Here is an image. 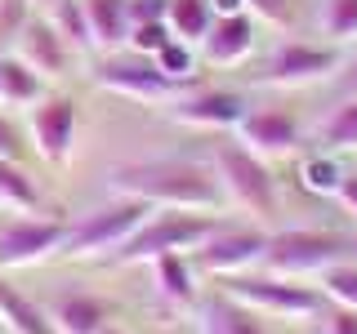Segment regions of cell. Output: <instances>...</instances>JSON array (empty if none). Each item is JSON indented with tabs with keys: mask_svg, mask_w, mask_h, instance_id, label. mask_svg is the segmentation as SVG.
I'll return each instance as SVG.
<instances>
[{
	"mask_svg": "<svg viewBox=\"0 0 357 334\" xmlns=\"http://www.w3.org/2000/svg\"><path fill=\"white\" fill-rule=\"evenodd\" d=\"M14 54L22 63L31 67L36 76H45V81H59V76H72V67L81 54L72 49L59 27L50 22V14H31L27 22H22V31L14 36Z\"/></svg>",
	"mask_w": 357,
	"mask_h": 334,
	"instance_id": "12",
	"label": "cell"
},
{
	"mask_svg": "<svg viewBox=\"0 0 357 334\" xmlns=\"http://www.w3.org/2000/svg\"><path fill=\"white\" fill-rule=\"evenodd\" d=\"M45 312H50V321H54L59 334H103L107 317H112V308L103 299L85 294V289H67V294H59Z\"/></svg>",
	"mask_w": 357,
	"mask_h": 334,
	"instance_id": "16",
	"label": "cell"
},
{
	"mask_svg": "<svg viewBox=\"0 0 357 334\" xmlns=\"http://www.w3.org/2000/svg\"><path fill=\"white\" fill-rule=\"evenodd\" d=\"M237 138H241V148H250L264 161H282V156L299 148V120L282 107H255L241 116Z\"/></svg>",
	"mask_w": 357,
	"mask_h": 334,
	"instance_id": "13",
	"label": "cell"
},
{
	"mask_svg": "<svg viewBox=\"0 0 357 334\" xmlns=\"http://www.w3.org/2000/svg\"><path fill=\"white\" fill-rule=\"evenodd\" d=\"M112 196H134L152 209H215L223 205V187L210 165L183 156H156V161H126L107 174Z\"/></svg>",
	"mask_w": 357,
	"mask_h": 334,
	"instance_id": "1",
	"label": "cell"
},
{
	"mask_svg": "<svg viewBox=\"0 0 357 334\" xmlns=\"http://www.w3.org/2000/svg\"><path fill=\"white\" fill-rule=\"evenodd\" d=\"M170 40V22L156 18V22H134L130 27V54H143V58H152L161 45Z\"/></svg>",
	"mask_w": 357,
	"mask_h": 334,
	"instance_id": "30",
	"label": "cell"
},
{
	"mask_svg": "<svg viewBox=\"0 0 357 334\" xmlns=\"http://www.w3.org/2000/svg\"><path fill=\"white\" fill-rule=\"evenodd\" d=\"M152 272H156V294L170 308H197V276L188 254H161V259H152Z\"/></svg>",
	"mask_w": 357,
	"mask_h": 334,
	"instance_id": "20",
	"label": "cell"
},
{
	"mask_svg": "<svg viewBox=\"0 0 357 334\" xmlns=\"http://www.w3.org/2000/svg\"><path fill=\"white\" fill-rule=\"evenodd\" d=\"M219 289L228 299H237L241 308L259 312V317H277V321H308L317 317L326 294L317 285H299L286 276H255V272H237V276H219Z\"/></svg>",
	"mask_w": 357,
	"mask_h": 334,
	"instance_id": "6",
	"label": "cell"
},
{
	"mask_svg": "<svg viewBox=\"0 0 357 334\" xmlns=\"http://www.w3.org/2000/svg\"><path fill=\"white\" fill-rule=\"evenodd\" d=\"M0 326H5V334H59L50 321V312H45L40 303H31L22 289H14L0 276Z\"/></svg>",
	"mask_w": 357,
	"mask_h": 334,
	"instance_id": "19",
	"label": "cell"
},
{
	"mask_svg": "<svg viewBox=\"0 0 357 334\" xmlns=\"http://www.w3.org/2000/svg\"><path fill=\"white\" fill-rule=\"evenodd\" d=\"M321 31L340 45L357 36V0H326L321 5Z\"/></svg>",
	"mask_w": 357,
	"mask_h": 334,
	"instance_id": "29",
	"label": "cell"
},
{
	"mask_svg": "<svg viewBox=\"0 0 357 334\" xmlns=\"http://www.w3.org/2000/svg\"><path fill=\"white\" fill-rule=\"evenodd\" d=\"M344 67L340 45H308V40H282L264 67V81L273 85H317L331 81Z\"/></svg>",
	"mask_w": 357,
	"mask_h": 334,
	"instance_id": "10",
	"label": "cell"
},
{
	"mask_svg": "<svg viewBox=\"0 0 357 334\" xmlns=\"http://www.w3.org/2000/svg\"><path fill=\"white\" fill-rule=\"evenodd\" d=\"M165 9H170V0H130V27H134V22L165 18Z\"/></svg>",
	"mask_w": 357,
	"mask_h": 334,
	"instance_id": "34",
	"label": "cell"
},
{
	"mask_svg": "<svg viewBox=\"0 0 357 334\" xmlns=\"http://www.w3.org/2000/svg\"><path fill=\"white\" fill-rule=\"evenodd\" d=\"M349 259H353V263H357V237H353V241H349Z\"/></svg>",
	"mask_w": 357,
	"mask_h": 334,
	"instance_id": "40",
	"label": "cell"
},
{
	"mask_svg": "<svg viewBox=\"0 0 357 334\" xmlns=\"http://www.w3.org/2000/svg\"><path fill=\"white\" fill-rule=\"evenodd\" d=\"M245 14L273 22V27H290L295 14H299V5H295V0H245Z\"/></svg>",
	"mask_w": 357,
	"mask_h": 334,
	"instance_id": "31",
	"label": "cell"
},
{
	"mask_svg": "<svg viewBox=\"0 0 357 334\" xmlns=\"http://www.w3.org/2000/svg\"><path fill=\"white\" fill-rule=\"evenodd\" d=\"M250 49H255V18L250 14H215L206 40L197 45L201 63H210V67H237L250 58Z\"/></svg>",
	"mask_w": 357,
	"mask_h": 334,
	"instance_id": "15",
	"label": "cell"
},
{
	"mask_svg": "<svg viewBox=\"0 0 357 334\" xmlns=\"http://www.w3.org/2000/svg\"><path fill=\"white\" fill-rule=\"evenodd\" d=\"M215 14H245V0H210Z\"/></svg>",
	"mask_w": 357,
	"mask_h": 334,
	"instance_id": "37",
	"label": "cell"
},
{
	"mask_svg": "<svg viewBox=\"0 0 357 334\" xmlns=\"http://www.w3.org/2000/svg\"><path fill=\"white\" fill-rule=\"evenodd\" d=\"M299 183L308 187V192H321V196H335L340 192V183H344V165L335 161V152H317V156H308L304 165H299Z\"/></svg>",
	"mask_w": 357,
	"mask_h": 334,
	"instance_id": "26",
	"label": "cell"
},
{
	"mask_svg": "<svg viewBox=\"0 0 357 334\" xmlns=\"http://www.w3.org/2000/svg\"><path fill=\"white\" fill-rule=\"evenodd\" d=\"M165 22H170V36L183 40V45H197L206 40L210 22H215V9H210V0H170V9H165Z\"/></svg>",
	"mask_w": 357,
	"mask_h": 334,
	"instance_id": "23",
	"label": "cell"
},
{
	"mask_svg": "<svg viewBox=\"0 0 357 334\" xmlns=\"http://www.w3.org/2000/svg\"><path fill=\"white\" fill-rule=\"evenodd\" d=\"M349 259V237L326 228H282L268 232V254H264V272L268 276H286V281H308L321 276L326 267Z\"/></svg>",
	"mask_w": 357,
	"mask_h": 334,
	"instance_id": "4",
	"label": "cell"
},
{
	"mask_svg": "<svg viewBox=\"0 0 357 334\" xmlns=\"http://www.w3.org/2000/svg\"><path fill=\"white\" fill-rule=\"evenodd\" d=\"M22 152H27V143H22V129L5 116V111H0V156H9V161H22Z\"/></svg>",
	"mask_w": 357,
	"mask_h": 334,
	"instance_id": "33",
	"label": "cell"
},
{
	"mask_svg": "<svg viewBox=\"0 0 357 334\" xmlns=\"http://www.w3.org/2000/svg\"><path fill=\"white\" fill-rule=\"evenodd\" d=\"M67 237V218H36V214H18L0 228V272L14 267H31L50 254H59V245Z\"/></svg>",
	"mask_w": 357,
	"mask_h": 334,
	"instance_id": "9",
	"label": "cell"
},
{
	"mask_svg": "<svg viewBox=\"0 0 357 334\" xmlns=\"http://www.w3.org/2000/svg\"><path fill=\"white\" fill-rule=\"evenodd\" d=\"M0 205L18 209V214H36V209H40L36 178L27 174L22 161H9V156H0Z\"/></svg>",
	"mask_w": 357,
	"mask_h": 334,
	"instance_id": "22",
	"label": "cell"
},
{
	"mask_svg": "<svg viewBox=\"0 0 357 334\" xmlns=\"http://www.w3.org/2000/svg\"><path fill=\"white\" fill-rule=\"evenodd\" d=\"M321 143H326V152H335V156L357 152V94H349L326 120H321Z\"/></svg>",
	"mask_w": 357,
	"mask_h": 334,
	"instance_id": "24",
	"label": "cell"
},
{
	"mask_svg": "<svg viewBox=\"0 0 357 334\" xmlns=\"http://www.w3.org/2000/svg\"><path fill=\"white\" fill-rule=\"evenodd\" d=\"M103 334H121V330H112V326H107V330H103Z\"/></svg>",
	"mask_w": 357,
	"mask_h": 334,
	"instance_id": "42",
	"label": "cell"
},
{
	"mask_svg": "<svg viewBox=\"0 0 357 334\" xmlns=\"http://www.w3.org/2000/svg\"><path fill=\"white\" fill-rule=\"evenodd\" d=\"M215 228H219V214H210V209H152L143 218V228L121 250H112L107 259L112 263H152L161 254H183V250H197Z\"/></svg>",
	"mask_w": 357,
	"mask_h": 334,
	"instance_id": "2",
	"label": "cell"
},
{
	"mask_svg": "<svg viewBox=\"0 0 357 334\" xmlns=\"http://www.w3.org/2000/svg\"><path fill=\"white\" fill-rule=\"evenodd\" d=\"M335 200H340V205L357 218V174H344V183H340V192H335Z\"/></svg>",
	"mask_w": 357,
	"mask_h": 334,
	"instance_id": "36",
	"label": "cell"
},
{
	"mask_svg": "<svg viewBox=\"0 0 357 334\" xmlns=\"http://www.w3.org/2000/svg\"><path fill=\"white\" fill-rule=\"evenodd\" d=\"M27 5H31V9H36V14H50V9H54V5H59V0H27Z\"/></svg>",
	"mask_w": 357,
	"mask_h": 334,
	"instance_id": "39",
	"label": "cell"
},
{
	"mask_svg": "<svg viewBox=\"0 0 357 334\" xmlns=\"http://www.w3.org/2000/svg\"><path fill=\"white\" fill-rule=\"evenodd\" d=\"M50 94L45 89V76H36L18 54H5V81H0V103L5 107H36L40 98Z\"/></svg>",
	"mask_w": 357,
	"mask_h": 334,
	"instance_id": "21",
	"label": "cell"
},
{
	"mask_svg": "<svg viewBox=\"0 0 357 334\" xmlns=\"http://www.w3.org/2000/svg\"><path fill=\"white\" fill-rule=\"evenodd\" d=\"M152 214V205H143V200L134 196H112L107 205L89 209L81 214L76 223H67V237L59 245L63 259H94V254H112L121 250L134 232L143 228V218Z\"/></svg>",
	"mask_w": 357,
	"mask_h": 334,
	"instance_id": "5",
	"label": "cell"
},
{
	"mask_svg": "<svg viewBox=\"0 0 357 334\" xmlns=\"http://www.w3.org/2000/svg\"><path fill=\"white\" fill-rule=\"evenodd\" d=\"M36 9L27 5V0H0V49L5 45H14V36L22 31V22H27Z\"/></svg>",
	"mask_w": 357,
	"mask_h": 334,
	"instance_id": "32",
	"label": "cell"
},
{
	"mask_svg": "<svg viewBox=\"0 0 357 334\" xmlns=\"http://www.w3.org/2000/svg\"><path fill=\"white\" fill-rule=\"evenodd\" d=\"M210 170H215L228 205L245 209L250 218H273L277 214V200L282 196H277L273 165H268L264 156H255L250 148H241V143H232V138H219Z\"/></svg>",
	"mask_w": 357,
	"mask_h": 334,
	"instance_id": "3",
	"label": "cell"
},
{
	"mask_svg": "<svg viewBox=\"0 0 357 334\" xmlns=\"http://www.w3.org/2000/svg\"><path fill=\"white\" fill-rule=\"evenodd\" d=\"M0 334H5V326H0Z\"/></svg>",
	"mask_w": 357,
	"mask_h": 334,
	"instance_id": "43",
	"label": "cell"
},
{
	"mask_svg": "<svg viewBox=\"0 0 357 334\" xmlns=\"http://www.w3.org/2000/svg\"><path fill=\"white\" fill-rule=\"evenodd\" d=\"M197 321H201V334H268L259 326V312L241 308L237 299H228L223 289L197 299Z\"/></svg>",
	"mask_w": 357,
	"mask_h": 334,
	"instance_id": "18",
	"label": "cell"
},
{
	"mask_svg": "<svg viewBox=\"0 0 357 334\" xmlns=\"http://www.w3.org/2000/svg\"><path fill=\"white\" fill-rule=\"evenodd\" d=\"M94 81L103 89H112V94H121V98L165 103V107H174L183 94H192V81H174V76H165L161 67H156L152 58H143V54H130V58L107 54V63L94 72Z\"/></svg>",
	"mask_w": 357,
	"mask_h": 334,
	"instance_id": "7",
	"label": "cell"
},
{
	"mask_svg": "<svg viewBox=\"0 0 357 334\" xmlns=\"http://www.w3.org/2000/svg\"><path fill=\"white\" fill-rule=\"evenodd\" d=\"M27 129H31V148L40 152L45 165H67L76 148V98L45 94L27 111Z\"/></svg>",
	"mask_w": 357,
	"mask_h": 334,
	"instance_id": "11",
	"label": "cell"
},
{
	"mask_svg": "<svg viewBox=\"0 0 357 334\" xmlns=\"http://www.w3.org/2000/svg\"><path fill=\"white\" fill-rule=\"evenodd\" d=\"M349 94H357V58L349 63V72H344V98Z\"/></svg>",
	"mask_w": 357,
	"mask_h": 334,
	"instance_id": "38",
	"label": "cell"
},
{
	"mask_svg": "<svg viewBox=\"0 0 357 334\" xmlns=\"http://www.w3.org/2000/svg\"><path fill=\"white\" fill-rule=\"evenodd\" d=\"M50 22L59 27V36L72 45L76 54L94 49V45H89V22H85V5H81V0H59V5L50 9Z\"/></svg>",
	"mask_w": 357,
	"mask_h": 334,
	"instance_id": "25",
	"label": "cell"
},
{
	"mask_svg": "<svg viewBox=\"0 0 357 334\" xmlns=\"http://www.w3.org/2000/svg\"><path fill=\"white\" fill-rule=\"evenodd\" d=\"M197 58H201V54L192 49V45H183V40H174V36L152 54V63L161 67L165 76H174V81H192V76H197Z\"/></svg>",
	"mask_w": 357,
	"mask_h": 334,
	"instance_id": "28",
	"label": "cell"
},
{
	"mask_svg": "<svg viewBox=\"0 0 357 334\" xmlns=\"http://www.w3.org/2000/svg\"><path fill=\"white\" fill-rule=\"evenodd\" d=\"M264 254H268V232L264 228H228V223H219V228L192 250V263L210 276H237V272L259 267Z\"/></svg>",
	"mask_w": 357,
	"mask_h": 334,
	"instance_id": "8",
	"label": "cell"
},
{
	"mask_svg": "<svg viewBox=\"0 0 357 334\" xmlns=\"http://www.w3.org/2000/svg\"><path fill=\"white\" fill-rule=\"evenodd\" d=\"M317 281H321L317 289L331 299L335 308H353V312H357V263H353V259H344V263L326 267Z\"/></svg>",
	"mask_w": 357,
	"mask_h": 334,
	"instance_id": "27",
	"label": "cell"
},
{
	"mask_svg": "<svg viewBox=\"0 0 357 334\" xmlns=\"http://www.w3.org/2000/svg\"><path fill=\"white\" fill-rule=\"evenodd\" d=\"M326 334H357V312L353 308H335L326 317Z\"/></svg>",
	"mask_w": 357,
	"mask_h": 334,
	"instance_id": "35",
	"label": "cell"
},
{
	"mask_svg": "<svg viewBox=\"0 0 357 334\" xmlns=\"http://www.w3.org/2000/svg\"><path fill=\"white\" fill-rule=\"evenodd\" d=\"M170 111L178 125H192V129H237L250 107H245L237 89H192Z\"/></svg>",
	"mask_w": 357,
	"mask_h": 334,
	"instance_id": "14",
	"label": "cell"
},
{
	"mask_svg": "<svg viewBox=\"0 0 357 334\" xmlns=\"http://www.w3.org/2000/svg\"><path fill=\"white\" fill-rule=\"evenodd\" d=\"M0 81H5V49H0Z\"/></svg>",
	"mask_w": 357,
	"mask_h": 334,
	"instance_id": "41",
	"label": "cell"
},
{
	"mask_svg": "<svg viewBox=\"0 0 357 334\" xmlns=\"http://www.w3.org/2000/svg\"><path fill=\"white\" fill-rule=\"evenodd\" d=\"M89 22V45L98 54H121L130 45V0H81Z\"/></svg>",
	"mask_w": 357,
	"mask_h": 334,
	"instance_id": "17",
	"label": "cell"
}]
</instances>
